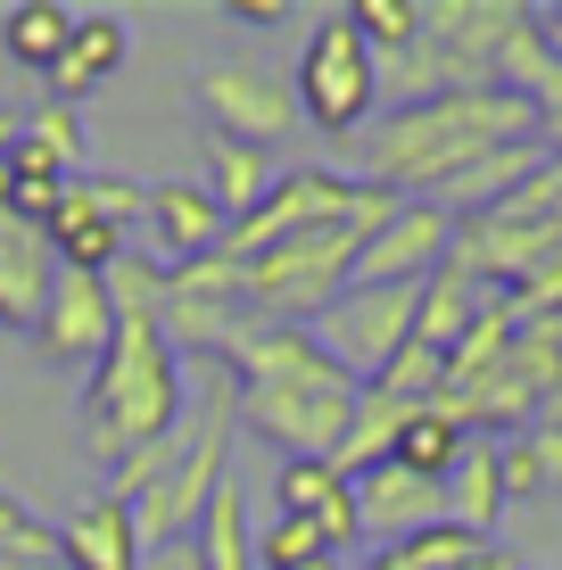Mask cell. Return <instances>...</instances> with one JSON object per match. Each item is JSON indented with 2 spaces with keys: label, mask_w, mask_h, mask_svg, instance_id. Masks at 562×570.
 I'll list each match as a JSON object with an SVG mask.
<instances>
[{
  "label": "cell",
  "mask_w": 562,
  "mask_h": 570,
  "mask_svg": "<svg viewBox=\"0 0 562 570\" xmlns=\"http://www.w3.org/2000/svg\"><path fill=\"white\" fill-rule=\"evenodd\" d=\"M496 149H538V108L521 91H438V100L390 108L356 149V183H381L390 199H431L455 190L472 166H489Z\"/></svg>",
  "instance_id": "1"
},
{
  "label": "cell",
  "mask_w": 562,
  "mask_h": 570,
  "mask_svg": "<svg viewBox=\"0 0 562 570\" xmlns=\"http://www.w3.org/2000/svg\"><path fill=\"white\" fill-rule=\"evenodd\" d=\"M174 430H183V356L166 347L158 314H116V347L83 381V455L108 480L116 463H132Z\"/></svg>",
  "instance_id": "2"
},
{
  "label": "cell",
  "mask_w": 562,
  "mask_h": 570,
  "mask_svg": "<svg viewBox=\"0 0 562 570\" xmlns=\"http://www.w3.org/2000/svg\"><path fill=\"white\" fill-rule=\"evenodd\" d=\"M356 397L364 389L323 356L306 372H282V381H231V405L257 439H274L282 455H339L347 422H356Z\"/></svg>",
  "instance_id": "3"
},
{
  "label": "cell",
  "mask_w": 562,
  "mask_h": 570,
  "mask_svg": "<svg viewBox=\"0 0 562 570\" xmlns=\"http://www.w3.org/2000/svg\"><path fill=\"white\" fill-rule=\"evenodd\" d=\"M289 100H298V116L323 132V141H347V132L373 125V108H381V58H373V42H364L356 26H347V9H332L315 33H306L298 75H289Z\"/></svg>",
  "instance_id": "4"
},
{
  "label": "cell",
  "mask_w": 562,
  "mask_h": 570,
  "mask_svg": "<svg viewBox=\"0 0 562 570\" xmlns=\"http://www.w3.org/2000/svg\"><path fill=\"white\" fill-rule=\"evenodd\" d=\"M231 430H240V405H231V397L199 405L183 463H174L166 480L149 488L141 504H132V521H141V554H158V546H183L190 529H199V513L216 504V488L231 480Z\"/></svg>",
  "instance_id": "5"
},
{
  "label": "cell",
  "mask_w": 562,
  "mask_h": 570,
  "mask_svg": "<svg viewBox=\"0 0 562 570\" xmlns=\"http://www.w3.org/2000/svg\"><path fill=\"white\" fill-rule=\"evenodd\" d=\"M414 314H422V289H356L347 282V298L323 306L306 331L323 340V356H332L356 389H373L381 372L414 347Z\"/></svg>",
  "instance_id": "6"
},
{
  "label": "cell",
  "mask_w": 562,
  "mask_h": 570,
  "mask_svg": "<svg viewBox=\"0 0 562 570\" xmlns=\"http://www.w3.org/2000/svg\"><path fill=\"white\" fill-rule=\"evenodd\" d=\"M455 232H463V215L447 199H397V215L356 257V289H422L455 257Z\"/></svg>",
  "instance_id": "7"
},
{
  "label": "cell",
  "mask_w": 562,
  "mask_h": 570,
  "mask_svg": "<svg viewBox=\"0 0 562 570\" xmlns=\"http://www.w3.org/2000/svg\"><path fill=\"white\" fill-rule=\"evenodd\" d=\"M240 323H257V314H248V298H240V265H231V257H207V265H190V273H166L158 331H166L174 356H224Z\"/></svg>",
  "instance_id": "8"
},
{
  "label": "cell",
  "mask_w": 562,
  "mask_h": 570,
  "mask_svg": "<svg viewBox=\"0 0 562 570\" xmlns=\"http://www.w3.org/2000/svg\"><path fill=\"white\" fill-rule=\"evenodd\" d=\"M199 100H207V132H224V141H248V149H274L289 125H298V100H289V83L274 67H257V58H224V67L199 75Z\"/></svg>",
  "instance_id": "9"
},
{
  "label": "cell",
  "mask_w": 562,
  "mask_h": 570,
  "mask_svg": "<svg viewBox=\"0 0 562 570\" xmlns=\"http://www.w3.org/2000/svg\"><path fill=\"white\" fill-rule=\"evenodd\" d=\"M33 347H42V364L83 372V381H91L100 356L116 347V298H108V282H91V273H58L42 323H33Z\"/></svg>",
  "instance_id": "10"
},
{
  "label": "cell",
  "mask_w": 562,
  "mask_h": 570,
  "mask_svg": "<svg viewBox=\"0 0 562 570\" xmlns=\"http://www.w3.org/2000/svg\"><path fill=\"white\" fill-rule=\"evenodd\" d=\"M224 232H231V215L207 199V183H149V224H141L149 265L190 273V265L224 257Z\"/></svg>",
  "instance_id": "11"
},
{
  "label": "cell",
  "mask_w": 562,
  "mask_h": 570,
  "mask_svg": "<svg viewBox=\"0 0 562 570\" xmlns=\"http://www.w3.org/2000/svg\"><path fill=\"white\" fill-rule=\"evenodd\" d=\"M356 521H364V538L397 546V538H414V529L447 521V488H438V480H414L405 463H373V471L356 480Z\"/></svg>",
  "instance_id": "12"
},
{
  "label": "cell",
  "mask_w": 562,
  "mask_h": 570,
  "mask_svg": "<svg viewBox=\"0 0 562 570\" xmlns=\"http://www.w3.org/2000/svg\"><path fill=\"white\" fill-rule=\"evenodd\" d=\"M496 298H505V289L496 282H480L472 265H438L431 282H422V314H414V347H431V356H455L463 340H472L480 331V314H489Z\"/></svg>",
  "instance_id": "13"
},
{
  "label": "cell",
  "mask_w": 562,
  "mask_h": 570,
  "mask_svg": "<svg viewBox=\"0 0 562 570\" xmlns=\"http://www.w3.org/2000/svg\"><path fill=\"white\" fill-rule=\"evenodd\" d=\"M141 521H132L125 497H91L83 513H75L67 529H58V570H141Z\"/></svg>",
  "instance_id": "14"
},
{
  "label": "cell",
  "mask_w": 562,
  "mask_h": 570,
  "mask_svg": "<svg viewBox=\"0 0 562 570\" xmlns=\"http://www.w3.org/2000/svg\"><path fill=\"white\" fill-rule=\"evenodd\" d=\"M125 58H132V33H125V17H108V9L75 17V42H67V58L50 67V100L83 108L100 83H116V75H125Z\"/></svg>",
  "instance_id": "15"
},
{
  "label": "cell",
  "mask_w": 562,
  "mask_h": 570,
  "mask_svg": "<svg viewBox=\"0 0 562 570\" xmlns=\"http://www.w3.org/2000/svg\"><path fill=\"white\" fill-rule=\"evenodd\" d=\"M50 282H58L50 240L26 232V224H0V331H26L33 340V323L50 306Z\"/></svg>",
  "instance_id": "16"
},
{
  "label": "cell",
  "mask_w": 562,
  "mask_h": 570,
  "mask_svg": "<svg viewBox=\"0 0 562 570\" xmlns=\"http://www.w3.org/2000/svg\"><path fill=\"white\" fill-rule=\"evenodd\" d=\"M274 183H282L274 149H248V141H224V132H207V199H216L231 224L274 199Z\"/></svg>",
  "instance_id": "17"
},
{
  "label": "cell",
  "mask_w": 562,
  "mask_h": 570,
  "mask_svg": "<svg viewBox=\"0 0 562 570\" xmlns=\"http://www.w3.org/2000/svg\"><path fill=\"white\" fill-rule=\"evenodd\" d=\"M496 513H505V455H496V439H472L447 480V521L472 529V538H489Z\"/></svg>",
  "instance_id": "18"
},
{
  "label": "cell",
  "mask_w": 562,
  "mask_h": 570,
  "mask_svg": "<svg viewBox=\"0 0 562 570\" xmlns=\"http://www.w3.org/2000/svg\"><path fill=\"white\" fill-rule=\"evenodd\" d=\"M190 546H199V570H257V529H248V497H240V480H224V488H216V504L199 513Z\"/></svg>",
  "instance_id": "19"
},
{
  "label": "cell",
  "mask_w": 562,
  "mask_h": 570,
  "mask_svg": "<svg viewBox=\"0 0 562 570\" xmlns=\"http://www.w3.org/2000/svg\"><path fill=\"white\" fill-rule=\"evenodd\" d=\"M463 446H472V430H463L447 405H422V414L397 430V455H390V463H405L414 480H438V488H447L455 463H463Z\"/></svg>",
  "instance_id": "20"
},
{
  "label": "cell",
  "mask_w": 562,
  "mask_h": 570,
  "mask_svg": "<svg viewBox=\"0 0 562 570\" xmlns=\"http://www.w3.org/2000/svg\"><path fill=\"white\" fill-rule=\"evenodd\" d=\"M75 42V9H58V0H17L9 17H0V50L17 58V67H58Z\"/></svg>",
  "instance_id": "21"
},
{
  "label": "cell",
  "mask_w": 562,
  "mask_h": 570,
  "mask_svg": "<svg viewBox=\"0 0 562 570\" xmlns=\"http://www.w3.org/2000/svg\"><path fill=\"white\" fill-rule=\"evenodd\" d=\"M480 554H489V538H472V529H455V521H431V529H414V538L381 546V562H364V570H472Z\"/></svg>",
  "instance_id": "22"
},
{
  "label": "cell",
  "mask_w": 562,
  "mask_h": 570,
  "mask_svg": "<svg viewBox=\"0 0 562 570\" xmlns=\"http://www.w3.org/2000/svg\"><path fill=\"white\" fill-rule=\"evenodd\" d=\"M26 149H42L67 183H83L91 174V132H83V108H67V100H42L26 116Z\"/></svg>",
  "instance_id": "23"
},
{
  "label": "cell",
  "mask_w": 562,
  "mask_h": 570,
  "mask_svg": "<svg viewBox=\"0 0 562 570\" xmlns=\"http://www.w3.org/2000/svg\"><path fill=\"white\" fill-rule=\"evenodd\" d=\"M339 488H356V480H347V471H339L332 455H282V471H274V513L315 521L323 504L339 497Z\"/></svg>",
  "instance_id": "24"
},
{
  "label": "cell",
  "mask_w": 562,
  "mask_h": 570,
  "mask_svg": "<svg viewBox=\"0 0 562 570\" xmlns=\"http://www.w3.org/2000/svg\"><path fill=\"white\" fill-rule=\"evenodd\" d=\"M257 570H339V554L323 546V529H315V521L274 513V521L257 529Z\"/></svg>",
  "instance_id": "25"
},
{
  "label": "cell",
  "mask_w": 562,
  "mask_h": 570,
  "mask_svg": "<svg viewBox=\"0 0 562 570\" xmlns=\"http://www.w3.org/2000/svg\"><path fill=\"white\" fill-rule=\"evenodd\" d=\"M347 26L373 42V58H405L422 42V0H347Z\"/></svg>",
  "instance_id": "26"
},
{
  "label": "cell",
  "mask_w": 562,
  "mask_h": 570,
  "mask_svg": "<svg viewBox=\"0 0 562 570\" xmlns=\"http://www.w3.org/2000/svg\"><path fill=\"white\" fill-rule=\"evenodd\" d=\"M75 199L100 215L108 232H125V240H141V224H149V183H125V174H100V166H91L83 183H75Z\"/></svg>",
  "instance_id": "27"
},
{
  "label": "cell",
  "mask_w": 562,
  "mask_h": 570,
  "mask_svg": "<svg viewBox=\"0 0 562 570\" xmlns=\"http://www.w3.org/2000/svg\"><path fill=\"white\" fill-rule=\"evenodd\" d=\"M0 562H17V570H50L58 562V529H42L9 488H0Z\"/></svg>",
  "instance_id": "28"
},
{
  "label": "cell",
  "mask_w": 562,
  "mask_h": 570,
  "mask_svg": "<svg viewBox=\"0 0 562 570\" xmlns=\"http://www.w3.org/2000/svg\"><path fill=\"white\" fill-rule=\"evenodd\" d=\"M496 455H505V504H521V497H538V488H546V463H538L530 439H505Z\"/></svg>",
  "instance_id": "29"
},
{
  "label": "cell",
  "mask_w": 562,
  "mask_h": 570,
  "mask_svg": "<svg viewBox=\"0 0 562 570\" xmlns=\"http://www.w3.org/2000/svg\"><path fill=\"white\" fill-rule=\"evenodd\" d=\"M231 17H240V26H282L289 0H231Z\"/></svg>",
  "instance_id": "30"
},
{
  "label": "cell",
  "mask_w": 562,
  "mask_h": 570,
  "mask_svg": "<svg viewBox=\"0 0 562 570\" xmlns=\"http://www.w3.org/2000/svg\"><path fill=\"white\" fill-rule=\"evenodd\" d=\"M141 570H199V546H190V538H183V546H158Z\"/></svg>",
  "instance_id": "31"
},
{
  "label": "cell",
  "mask_w": 562,
  "mask_h": 570,
  "mask_svg": "<svg viewBox=\"0 0 562 570\" xmlns=\"http://www.w3.org/2000/svg\"><path fill=\"white\" fill-rule=\"evenodd\" d=\"M17 141H26V116H0V174H9V157H17Z\"/></svg>",
  "instance_id": "32"
},
{
  "label": "cell",
  "mask_w": 562,
  "mask_h": 570,
  "mask_svg": "<svg viewBox=\"0 0 562 570\" xmlns=\"http://www.w3.org/2000/svg\"><path fill=\"white\" fill-rule=\"evenodd\" d=\"M538 149H546V157H562V108H546V116H538Z\"/></svg>",
  "instance_id": "33"
},
{
  "label": "cell",
  "mask_w": 562,
  "mask_h": 570,
  "mask_svg": "<svg viewBox=\"0 0 562 570\" xmlns=\"http://www.w3.org/2000/svg\"><path fill=\"white\" fill-rule=\"evenodd\" d=\"M513 570H554V562H513Z\"/></svg>",
  "instance_id": "34"
}]
</instances>
